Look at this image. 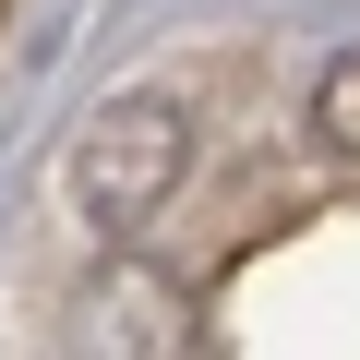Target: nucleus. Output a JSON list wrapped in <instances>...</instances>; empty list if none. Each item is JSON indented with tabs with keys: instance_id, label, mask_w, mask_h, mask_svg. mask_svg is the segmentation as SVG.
I'll return each mask as SVG.
<instances>
[{
	"instance_id": "obj_1",
	"label": "nucleus",
	"mask_w": 360,
	"mask_h": 360,
	"mask_svg": "<svg viewBox=\"0 0 360 360\" xmlns=\"http://www.w3.org/2000/svg\"><path fill=\"white\" fill-rule=\"evenodd\" d=\"M180 108L168 96H120V108H96V132L72 144V180H84V205H96V229H132V217H156V193L180 180Z\"/></svg>"
},
{
	"instance_id": "obj_2",
	"label": "nucleus",
	"mask_w": 360,
	"mask_h": 360,
	"mask_svg": "<svg viewBox=\"0 0 360 360\" xmlns=\"http://www.w3.org/2000/svg\"><path fill=\"white\" fill-rule=\"evenodd\" d=\"M312 144L324 156H360V49H336L312 72Z\"/></svg>"
}]
</instances>
